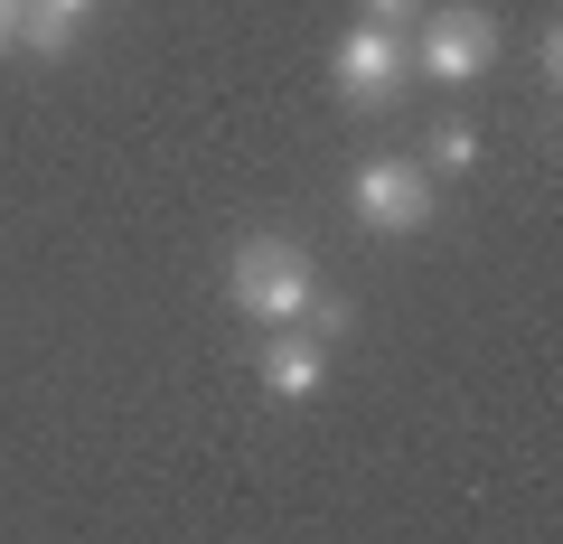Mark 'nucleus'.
<instances>
[{"label":"nucleus","instance_id":"0eeeda50","mask_svg":"<svg viewBox=\"0 0 563 544\" xmlns=\"http://www.w3.org/2000/svg\"><path fill=\"white\" fill-rule=\"evenodd\" d=\"M301 329H310V338H320V347H339L347 329H357V301H347V291H310V310H301Z\"/></svg>","mask_w":563,"mask_h":544},{"label":"nucleus","instance_id":"1a4fd4ad","mask_svg":"<svg viewBox=\"0 0 563 544\" xmlns=\"http://www.w3.org/2000/svg\"><path fill=\"white\" fill-rule=\"evenodd\" d=\"M536 85H544V95L563 85V38H554V20H544V38H536Z\"/></svg>","mask_w":563,"mask_h":544},{"label":"nucleus","instance_id":"9b49d317","mask_svg":"<svg viewBox=\"0 0 563 544\" xmlns=\"http://www.w3.org/2000/svg\"><path fill=\"white\" fill-rule=\"evenodd\" d=\"M20 47V0H0V57Z\"/></svg>","mask_w":563,"mask_h":544},{"label":"nucleus","instance_id":"423d86ee","mask_svg":"<svg viewBox=\"0 0 563 544\" xmlns=\"http://www.w3.org/2000/svg\"><path fill=\"white\" fill-rule=\"evenodd\" d=\"M422 169H432V179H461V169H479V122H432Z\"/></svg>","mask_w":563,"mask_h":544},{"label":"nucleus","instance_id":"9d476101","mask_svg":"<svg viewBox=\"0 0 563 544\" xmlns=\"http://www.w3.org/2000/svg\"><path fill=\"white\" fill-rule=\"evenodd\" d=\"M29 10H47V20H66V29H85L103 10V0H29Z\"/></svg>","mask_w":563,"mask_h":544},{"label":"nucleus","instance_id":"f257e3e1","mask_svg":"<svg viewBox=\"0 0 563 544\" xmlns=\"http://www.w3.org/2000/svg\"><path fill=\"white\" fill-rule=\"evenodd\" d=\"M310 291H320V263L291 235H244L235 263H225V301H235L244 320H263V329H301Z\"/></svg>","mask_w":563,"mask_h":544},{"label":"nucleus","instance_id":"f03ea898","mask_svg":"<svg viewBox=\"0 0 563 544\" xmlns=\"http://www.w3.org/2000/svg\"><path fill=\"white\" fill-rule=\"evenodd\" d=\"M498 47H507V29H498V10H488V0H432V10L413 20V76L470 85V76H488V66H498Z\"/></svg>","mask_w":563,"mask_h":544},{"label":"nucleus","instance_id":"7ed1b4c3","mask_svg":"<svg viewBox=\"0 0 563 544\" xmlns=\"http://www.w3.org/2000/svg\"><path fill=\"white\" fill-rule=\"evenodd\" d=\"M432 207H442V179H432L422 160L376 151V160L347 169V217H357L366 235H422V225H432Z\"/></svg>","mask_w":563,"mask_h":544},{"label":"nucleus","instance_id":"20e7f679","mask_svg":"<svg viewBox=\"0 0 563 544\" xmlns=\"http://www.w3.org/2000/svg\"><path fill=\"white\" fill-rule=\"evenodd\" d=\"M329 85H339V103H357V113H385V103L413 85V38L357 20L339 47H329Z\"/></svg>","mask_w":563,"mask_h":544},{"label":"nucleus","instance_id":"6e6552de","mask_svg":"<svg viewBox=\"0 0 563 544\" xmlns=\"http://www.w3.org/2000/svg\"><path fill=\"white\" fill-rule=\"evenodd\" d=\"M422 10H432V0H366V29H395V38H413Z\"/></svg>","mask_w":563,"mask_h":544},{"label":"nucleus","instance_id":"39448f33","mask_svg":"<svg viewBox=\"0 0 563 544\" xmlns=\"http://www.w3.org/2000/svg\"><path fill=\"white\" fill-rule=\"evenodd\" d=\"M254 366H263V385H273L282 403H310L329 385V347L310 338V329H273V347H263Z\"/></svg>","mask_w":563,"mask_h":544}]
</instances>
